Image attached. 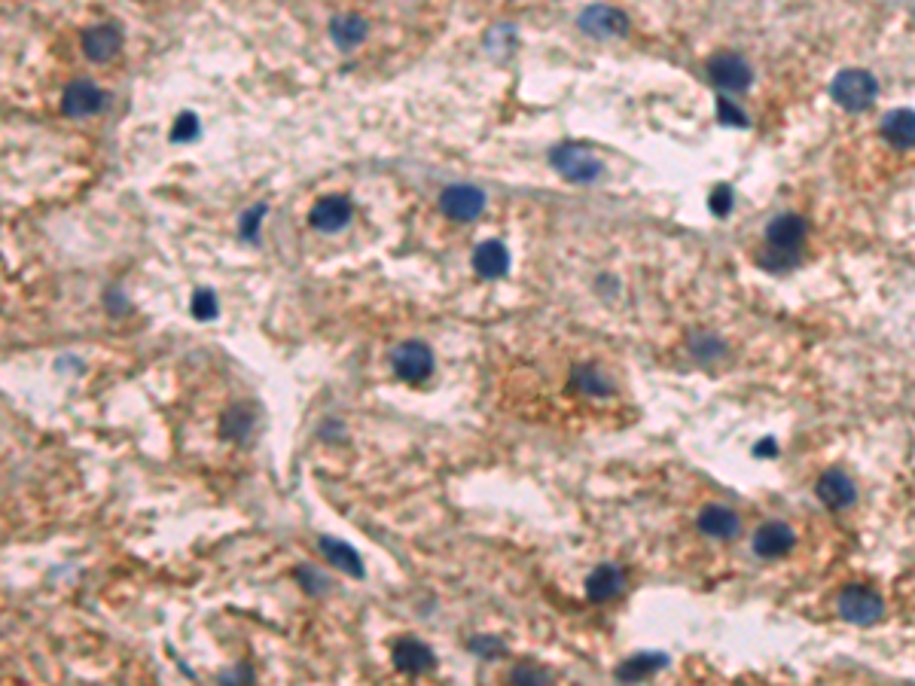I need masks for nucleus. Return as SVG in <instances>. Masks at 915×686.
<instances>
[{"label":"nucleus","instance_id":"1","mask_svg":"<svg viewBox=\"0 0 915 686\" xmlns=\"http://www.w3.org/2000/svg\"><path fill=\"white\" fill-rule=\"evenodd\" d=\"M549 162H553V168L562 177H568L574 183H592L604 171L601 159L583 144H559L553 153H549Z\"/></svg>","mask_w":915,"mask_h":686},{"label":"nucleus","instance_id":"2","mask_svg":"<svg viewBox=\"0 0 915 686\" xmlns=\"http://www.w3.org/2000/svg\"><path fill=\"white\" fill-rule=\"evenodd\" d=\"M833 98H836V104H842L845 110H867L873 101H876V95H879V83H876V77L870 74V71H858V68H848V71H842L836 80H833Z\"/></svg>","mask_w":915,"mask_h":686},{"label":"nucleus","instance_id":"3","mask_svg":"<svg viewBox=\"0 0 915 686\" xmlns=\"http://www.w3.org/2000/svg\"><path fill=\"white\" fill-rule=\"evenodd\" d=\"M391 366L397 372V379H403L409 385H418V382H424L434 372V351L427 348L424 342H418V339L400 342L391 351Z\"/></svg>","mask_w":915,"mask_h":686},{"label":"nucleus","instance_id":"4","mask_svg":"<svg viewBox=\"0 0 915 686\" xmlns=\"http://www.w3.org/2000/svg\"><path fill=\"white\" fill-rule=\"evenodd\" d=\"M806 238V220L797 217V214H781L769 223L766 229V241H769V251L775 254L772 263H781L787 266L793 260V251L803 244Z\"/></svg>","mask_w":915,"mask_h":686},{"label":"nucleus","instance_id":"5","mask_svg":"<svg viewBox=\"0 0 915 686\" xmlns=\"http://www.w3.org/2000/svg\"><path fill=\"white\" fill-rule=\"evenodd\" d=\"M839 613H842V619L854 622V626H870V622L882 619L885 601L879 592H873L867 586H848L839 595Z\"/></svg>","mask_w":915,"mask_h":686},{"label":"nucleus","instance_id":"6","mask_svg":"<svg viewBox=\"0 0 915 686\" xmlns=\"http://www.w3.org/2000/svg\"><path fill=\"white\" fill-rule=\"evenodd\" d=\"M482 208H485V196H482V190H476V186H470V183L449 186V190H443V196H440V211L446 217L458 220V223L476 220L482 214Z\"/></svg>","mask_w":915,"mask_h":686},{"label":"nucleus","instance_id":"7","mask_svg":"<svg viewBox=\"0 0 915 686\" xmlns=\"http://www.w3.org/2000/svg\"><path fill=\"white\" fill-rule=\"evenodd\" d=\"M708 74L720 89L742 92L751 86V65L736 52H720L708 61Z\"/></svg>","mask_w":915,"mask_h":686},{"label":"nucleus","instance_id":"8","mask_svg":"<svg viewBox=\"0 0 915 686\" xmlns=\"http://www.w3.org/2000/svg\"><path fill=\"white\" fill-rule=\"evenodd\" d=\"M351 214H354V205L345 196H324L312 205L309 223L318 232H339L351 223Z\"/></svg>","mask_w":915,"mask_h":686},{"label":"nucleus","instance_id":"9","mask_svg":"<svg viewBox=\"0 0 915 686\" xmlns=\"http://www.w3.org/2000/svg\"><path fill=\"white\" fill-rule=\"evenodd\" d=\"M104 98L107 95L95 83L77 80L65 89V95H61V107H65L68 116H92L104 107Z\"/></svg>","mask_w":915,"mask_h":686},{"label":"nucleus","instance_id":"10","mask_svg":"<svg viewBox=\"0 0 915 686\" xmlns=\"http://www.w3.org/2000/svg\"><path fill=\"white\" fill-rule=\"evenodd\" d=\"M83 49L92 61H110L119 55L122 49V31L113 25V22H104V25H92L86 34H83Z\"/></svg>","mask_w":915,"mask_h":686},{"label":"nucleus","instance_id":"11","mask_svg":"<svg viewBox=\"0 0 915 686\" xmlns=\"http://www.w3.org/2000/svg\"><path fill=\"white\" fill-rule=\"evenodd\" d=\"M394 665H397L403 674L418 677V674H424V671H431V668L437 665V659H434V650L427 647L424 641H418V638H403V641L394 647Z\"/></svg>","mask_w":915,"mask_h":686},{"label":"nucleus","instance_id":"12","mask_svg":"<svg viewBox=\"0 0 915 686\" xmlns=\"http://www.w3.org/2000/svg\"><path fill=\"white\" fill-rule=\"evenodd\" d=\"M818 497L830 507V510H845L854 504V497H858V488L854 482L842 473V470H827L821 479H818Z\"/></svg>","mask_w":915,"mask_h":686},{"label":"nucleus","instance_id":"13","mask_svg":"<svg viewBox=\"0 0 915 686\" xmlns=\"http://www.w3.org/2000/svg\"><path fill=\"white\" fill-rule=\"evenodd\" d=\"M473 269L482 278H501L510 269V254L501 241H482L473 251Z\"/></svg>","mask_w":915,"mask_h":686},{"label":"nucleus","instance_id":"14","mask_svg":"<svg viewBox=\"0 0 915 686\" xmlns=\"http://www.w3.org/2000/svg\"><path fill=\"white\" fill-rule=\"evenodd\" d=\"M580 28L592 37H614L626 31V16L610 7H589L580 16Z\"/></svg>","mask_w":915,"mask_h":686},{"label":"nucleus","instance_id":"15","mask_svg":"<svg viewBox=\"0 0 915 686\" xmlns=\"http://www.w3.org/2000/svg\"><path fill=\"white\" fill-rule=\"evenodd\" d=\"M623 586H626V574L617 565H601L598 571L589 574L586 595L592 601H610V598H617L623 592Z\"/></svg>","mask_w":915,"mask_h":686},{"label":"nucleus","instance_id":"16","mask_svg":"<svg viewBox=\"0 0 915 686\" xmlns=\"http://www.w3.org/2000/svg\"><path fill=\"white\" fill-rule=\"evenodd\" d=\"M793 540H797V537H793V531H790L784 522H769V525H763V528L757 531V537H754V552L763 555V558H778V555L790 552Z\"/></svg>","mask_w":915,"mask_h":686},{"label":"nucleus","instance_id":"17","mask_svg":"<svg viewBox=\"0 0 915 686\" xmlns=\"http://www.w3.org/2000/svg\"><path fill=\"white\" fill-rule=\"evenodd\" d=\"M882 135L891 147L897 150H912L915 147V113L912 110H894L882 122Z\"/></svg>","mask_w":915,"mask_h":686},{"label":"nucleus","instance_id":"18","mask_svg":"<svg viewBox=\"0 0 915 686\" xmlns=\"http://www.w3.org/2000/svg\"><path fill=\"white\" fill-rule=\"evenodd\" d=\"M699 528L708 534V537H732L739 531V516L732 513L729 507H705L702 516H699Z\"/></svg>","mask_w":915,"mask_h":686},{"label":"nucleus","instance_id":"19","mask_svg":"<svg viewBox=\"0 0 915 686\" xmlns=\"http://www.w3.org/2000/svg\"><path fill=\"white\" fill-rule=\"evenodd\" d=\"M321 552L333 561L336 568H342L345 574H351V577H363V565H360V555L348 546V543H342V540H336V537H321Z\"/></svg>","mask_w":915,"mask_h":686},{"label":"nucleus","instance_id":"20","mask_svg":"<svg viewBox=\"0 0 915 686\" xmlns=\"http://www.w3.org/2000/svg\"><path fill=\"white\" fill-rule=\"evenodd\" d=\"M366 22L360 19V16H339V19H333V25H330V37H333V43L339 46V49H354V46H360L363 40H366Z\"/></svg>","mask_w":915,"mask_h":686},{"label":"nucleus","instance_id":"21","mask_svg":"<svg viewBox=\"0 0 915 686\" xmlns=\"http://www.w3.org/2000/svg\"><path fill=\"white\" fill-rule=\"evenodd\" d=\"M571 385L583 394H610V382L598 372V366H577Z\"/></svg>","mask_w":915,"mask_h":686},{"label":"nucleus","instance_id":"22","mask_svg":"<svg viewBox=\"0 0 915 686\" xmlns=\"http://www.w3.org/2000/svg\"><path fill=\"white\" fill-rule=\"evenodd\" d=\"M254 424V415L248 412V406H235L223 415V424H220V433L223 436H232V440H244Z\"/></svg>","mask_w":915,"mask_h":686},{"label":"nucleus","instance_id":"23","mask_svg":"<svg viewBox=\"0 0 915 686\" xmlns=\"http://www.w3.org/2000/svg\"><path fill=\"white\" fill-rule=\"evenodd\" d=\"M662 665H665L662 656H632L626 665L617 668V677H623V680H641V677L653 674V671L662 668Z\"/></svg>","mask_w":915,"mask_h":686},{"label":"nucleus","instance_id":"24","mask_svg":"<svg viewBox=\"0 0 915 686\" xmlns=\"http://www.w3.org/2000/svg\"><path fill=\"white\" fill-rule=\"evenodd\" d=\"M196 138H199V116L196 113H180L177 122H174V129H171V141L187 144V141H196Z\"/></svg>","mask_w":915,"mask_h":686},{"label":"nucleus","instance_id":"25","mask_svg":"<svg viewBox=\"0 0 915 686\" xmlns=\"http://www.w3.org/2000/svg\"><path fill=\"white\" fill-rule=\"evenodd\" d=\"M193 315L199 321H211L217 318V296L211 290H196L193 293Z\"/></svg>","mask_w":915,"mask_h":686},{"label":"nucleus","instance_id":"26","mask_svg":"<svg viewBox=\"0 0 915 686\" xmlns=\"http://www.w3.org/2000/svg\"><path fill=\"white\" fill-rule=\"evenodd\" d=\"M717 116H720V122H729V126H748V116L736 104H732L729 98L717 101Z\"/></svg>","mask_w":915,"mask_h":686},{"label":"nucleus","instance_id":"27","mask_svg":"<svg viewBox=\"0 0 915 686\" xmlns=\"http://www.w3.org/2000/svg\"><path fill=\"white\" fill-rule=\"evenodd\" d=\"M729 208H732V190H729V186H717L714 196H711V211L720 214V217H726Z\"/></svg>","mask_w":915,"mask_h":686},{"label":"nucleus","instance_id":"28","mask_svg":"<svg viewBox=\"0 0 915 686\" xmlns=\"http://www.w3.org/2000/svg\"><path fill=\"white\" fill-rule=\"evenodd\" d=\"M470 647H473L476 653H482L485 659H492L495 653H501V650H504V644H501V641H495V638H476Z\"/></svg>","mask_w":915,"mask_h":686},{"label":"nucleus","instance_id":"29","mask_svg":"<svg viewBox=\"0 0 915 686\" xmlns=\"http://www.w3.org/2000/svg\"><path fill=\"white\" fill-rule=\"evenodd\" d=\"M263 211H266V208L260 205V208H254L251 214H244V223H241V235H244V238H254V235H257V226H260Z\"/></svg>","mask_w":915,"mask_h":686},{"label":"nucleus","instance_id":"30","mask_svg":"<svg viewBox=\"0 0 915 686\" xmlns=\"http://www.w3.org/2000/svg\"><path fill=\"white\" fill-rule=\"evenodd\" d=\"M513 680H534V683H543L546 680V671H534V668H516L513 674H510Z\"/></svg>","mask_w":915,"mask_h":686}]
</instances>
